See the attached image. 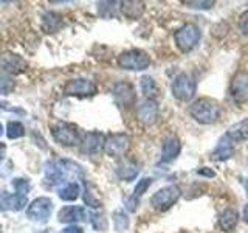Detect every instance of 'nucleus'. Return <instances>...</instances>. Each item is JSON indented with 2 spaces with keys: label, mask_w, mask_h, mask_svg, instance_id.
Masks as SVG:
<instances>
[{
  "label": "nucleus",
  "mask_w": 248,
  "mask_h": 233,
  "mask_svg": "<svg viewBox=\"0 0 248 233\" xmlns=\"http://www.w3.org/2000/svg\"><path fill=\"white\" fill-rule=\"evenodd\" d=\"M70 177H84L82 168L72 160L56 159L45 165V182L48 186L64 183Z\"/></svg>",
  "instance_id": "f257e3e1"
},
{
  "label": "nucleus",
  "mask_w": 248,
  "mask_h": 233,
  "mask_svg": "<svg viewBox=\"0 0 248 233\" xmlns=\"http://www.w3.org/2000/svg\"><path fill=\"white\" fill-rule=\"evenodd\" d=\"M220 104L213 98H199L189 106V114L200 124H213L220 118Z\"/></svg>",
  "instance_id": "f03ea898"
},
{
  "label": "nucleus",
  "mask_w": 248,
  "mask_h": 233,
  "mask_svg": "<svg viewBox=\"0 0 248 233\" xmlns=\"http://www.w3.org/2000/svg\"><path fill=\"white\" fill-rule=\"evenodd\" d=\"M118 66L124 70H130V72H143V70L149 68L151 66V56L147 54L144 50L134 49V50H127L123 51L118 59Z\"/></svg>",
  "instance_id": "7ed1b4c3"
},
{
  "label": "nucleus",
  "mask_w": 248,
  "mask_h": 233,
  "mask_svg": "<svg viewBox=\"0 0 248 233\" xmlns=\"http://www.w3.org/2000/svg\"><path fill=\"white\" fill-rule=\"evenodd\" d=\"M200 28L196 25V23H185L183 27H180L174 34V41L175 45L178 47V50L183 53H188L191 50H194L197 47V44L200 42Z\"/></svg>",
  "instance_id": "20e7f679"
},
{
  "label": "nucleus",
  "mask_w": 248,
  "mask_h": 233,
  "mask_svg": "<svg viewBox=\"0 0 248 233\" xmlns=\"http://www.w3.org/2000/svg\"><path fill=\"white\" fill-rule=\"evenodd\" d=\"M51 135L54 138V142L59 143L61 146H75L81 143L79 131L72 123L59 121L51 126Z\"/></svg>",
  "instance_id": "39448f33"
},
{
  "label": "nucleus",
  "mask_w": 248,
  "mask_h": 233,
  "mask_svg": "<svg viewBox=\"0 0 248 233\" xmlns=\"http://www.w3.org/2000/svg\"><path fill=\"white\" fill-rule=\"evenodd\" d=\"M196 90H197V84L189 73H178L174 78L172 85H170V92H172L174 98L178 101H185V103L194 98Z\"/></svg>",
  "instance_id": "423d86ee"
},
{
  "label": "nucleus",
  "mask_w": 248,
  "mask_h": 233,
  "mask_svg": "<svg viewBox=\"0 0 248 233\" xmlns=\"http://www.w3.org/2000/svg\"><path fill=\"white\" fill-rule=\"evenodd\" d=\"M180 188L177 185H168L163 186L158 191H155L151 198V205L158 210V212H166L172 205L177 204V200L180 199Z\"/></svg>",
  "instance_id": "0eeeda50"
},
{
  "label": "nucleus",
  "mask_w": 248,
  "mask_h": 233,
  "mask_svg": "<svg viewBox=\"0 0 248 233\" xmlns=\"http://www.w3.org/2000/svg\"><path fill=\"white\" fill-rule=\"evenodd\" d=\"M98 87L96 84L85 80V78H76V80H70L65 85H64V95L67 97H79V98H85V97H93L96 95Z\"/></svg>",
  "instance_id": "6e6552de"
},
{
  "label": "nucleus",
  "mask_w": 248,
  "mask_h": 233,
  "mask_svg": "<svg viewBox=\"0 0 248 233\" xmlns=\"http://www.w3.org/2000/svg\"><path fill=\"white\" fill-rule=\"evenodd\" d=\"M53 213V200L50 198H37L27 208V216L34 222H46Z\"/></svg>",
  "instance_id": "1a4fd4ad"
},
{
  "label": "nucleus",
  "mask_w": 248,
  "mask_h": 233,
  "mask_svg": "<svg viewBox=\"0 0 248 233\" xmlns=\"http://www.w3.org/2000/svg\"><path fill=\"white\" fill-rule=\"evenodd\" d=\"M130 145V137L124 132H116L106 137L104 142V152L110 157H121L126 154Z\"/></svg>",
  "instance_id": "9d476101"
},
{
  "label": "nucleus",
  "mask_w": 248,
  "mask_h": 233,
  "mask_svg": "<svg viewBox=\"0 0 248 233\" xmlns=\"http://www.w3.org/2000/svg\"><path fill=\"white\" fill-rule=\"evenodd\" d=\"M113 98L121 109H130L137 103V92L132 84L120 81L113 85Z\"/></svg>",
  "instance_id": "9b49d317"
},
{
  "label": "nucleus",
  "mask_w": 248,
  "mask_h": 233,
  "mask_svg": "<svg viewBox=\"0 0 248 233\" xmlns=\"http://www.w3.org/2000/svg\"><path fill=\"white\" fill-rule=\"evenodd\" d=\"M230 95L236 104H244L248 101V73L239 72L232 78L230 85Z\"/></svg>",
  "instance_id": "f8f14e48"
},
{
  "label": "nucleus",
  "mask_w": 248,
  "mask_h": 233,
  "mask_svg": "<svg viewBox=\"0 0 248 233\" xmlns=\"http://www.w3.org/2000/svg\"><path fill=\"white\" fill-rule=\"evenodd\" d=\"M137 116H138V121L143 123L144 126H152V124L158 121V116H160L158 103L151 98L144 100L143 103L138 106Z\"/></svg>",
  "instance_id": "ddd939ff"
},
{
  "label": "nucleus",
  "mask_w": 248,
  "mask_h": 233,
  "mask_svg": "<svg viewBox=\"0 0 248 233\" xmlns=\"http://www.w3.org/2000/svg\"><path fill=\"white\" fill-rule=\"evenodd\" d=\"M27 204L28 199L23 194H11L6 191L0 193V212H19L25 208Z\"/></svg>",
  "instance_id": "4468645a"
},
{
  "label": "nucleus",
  "mask_w": 248,
  "mask_h": 233,
  "mask_svg": "<svg viewBox=\"0 0 248 233\" xmlns=\"http://www.w3.org/2000/svg\"><path fill=\"white\" fill-rule=\"evenodd\" d=\"M104 142H106V137L101 134V132L93 131L82 135L79 146L84 154H96L101 150H104Z\"/></svg>",
  "instance_id": "2eb2a0df"
},
{
  "label": "nucleus",
  "mask_w": 248,
  "mask_h": 233,
  "mask_svg": "<svg viewBox=\"0 0 248 233\" xmlns=\"http://www.w3.org/2000/svg\"><path fill=\"white\" fill-rule=\"evenodd\" d=\"M116 177L123 182H132L138 177L140 173V165L132 159H123L116 165Z\"/></svg>",
  "instance_id": "dca6fc26"
},
{
  "label": "nucleus",
  "mask_w": 248,
  "mask_h": 233,
  "mask_svg": "<svg viewBox=\"0 0 248 233\" xmlns=\"http://www.w3.org/2000/svg\"><path fill=\"white\" fill-rule=\"evenodd\" d=\"M232 155H234V142L225 134L219 142H217V146L213 151L211 159L216 162H225V160L231 159Z\"/></svg>",
  "instance_id": "f3484780"
},
{
  "label": "nucleus",
  "mask_w": 248,
  "mask_h": 233,
  "mask_svg": "<svg viewBox=\"0 0 248 233\" xmlns=\"http://www.w3.org/2000/svg\"><path fill=\"white\" fill-rule=\"evenodd\" d=\"M180 150H182L180 140L175 135L168 137L165 142H163V148H161V163L174 162L178 157V154H180Z\"/></svg>",
  "instance_id": "a211bd4d"
},
{
  "label": "nucleus",
  "mask_w": 248,
  "mask_h": 233,
  "mask_svg": "<svg viewBox=\"0 0 248 233\" xmlns=\"http://www.w3.org/2000/svg\"><path fill=\"white\" fill-rule=\"evenodd\" d=\"M152 183V179L151 177H143L141 181H140L135 186V190H134V194H132L130 198H127L126 200H124V204H126V208L129 210V212H137V207L140 204V199H141L143 194L147 191V188L151 186Z\"/></svg>",
  "instance_id": "6ab92c4d"
},
{
  "label": "nucleus",
  "mask_w": 248,
  "mask_h": 233,
  "mask_svg": "<svg viewBox=\"0 0 248 233\" xmlns=\"http://www.w3.org/2000/svg\"><path fill=\"white\" fill-rule=\"evenodd\" d=\"M58 219H59V222H64V224L82 222V221H85V210L78 205L64 207L58 213Z\"/></svg>",
  "instance_id": "aec40b11"
},
{
  "label": "nucleus",
  "mask_w": 248,
  "mask_h": 233,
  "mask_svg": "<svg viewBox=\"0 0 248 233\" xmlns=\"http://www.w3.org/2000/svg\"><path fill=\"white\" fill-rule=\"evenodd\" d=\"M0 66H2L3 70L8 73H20L25 70L27 62L23 61L20 56H17V54L6 53L0 58Z\"/></svg>",
  "instance_id": "412c9836"
},
{
  "label": "nucleus",
  "mask_w": 248,
  "mask_h": 233,
  "mask_svg": "<svg viewBox=\"0 0 248 233\" xmlns=\"http://www.w3.org/2000/svg\"><path fill=\"white\" fill-rule=\"evenodd\" d=\"M227 135L232 142H248V118L234 123L227 131Z\"/></svg>",
  "instance_id": "4be33fe9"
},
{
  "label": "nucleus",
  "mask_w": 248,
  "mask_h": 233,
  "mask_svg": "<svg viewBox=\"0 0 248 233\" xmlns=\"http://www.w3.org/2000/svg\"><path fill=\"white\" fill-rule=\"evenodd\" d=\"M239 222V213L232 208H227L219 217V225L223 232H232Z\"/></svg>",
  "instance_id": "5701e85b"
},
{
  "label": "nucleus",
  "mask_w": 248,
  "mask_h": 233,
  "mask_svg": "<svg viewBox=\"0 0 248 233\" xmlns=\"http://www.w3.org/2000/svg\"><path fill=\"white\" fill-rule=\"evenodd\" d=\"M79 194H81V186L76 182H67L64 186H61L59 191H58V196L65 202L76 200L78 198H79Z\"/></svg>",
  "instance_id": "b1692460"
},
{
  "label": "nucleus",
  "mask_w": 248,
  "mask_h": 233,
  "mask_svg": "<svg viewBox=\"0 0 248 233\" xmlns=\"http://www.w3.org/2000/svg\"><path fill=\"white\" fill-rule=\"evenodd\" d=\"M62 27V17L56 13H46L42 17V30L45 33H56Z\"/></svg>",
  "instance_id": "393cba45"
},
{
  "label": "nucleus",
  "mask_w": 248,
  "mask_h": 233,
  "mask_svg": "<svg viewBox=\"0 0 248 233\" xmlns=\"http://www.w3.org/2000/svg\"><path fill=\"white\" fill-rule=\"evenodd\" d=\"M120 10L127 19H138L144 11V3L143 2H123Z\"/></svg>",
  "instance_id": "a878e982"
},
{
  "label": "nucleus",
  "mask_w": 248,
  "mask_h": 233,
  "mask_svg": "<svg viewBox=\"0 0 248 233\" xmlns=\"http://www.w3.org/2000/svg\"><path fill=\"white\" fill-rule=\"evenodd\" d=\"M141 92L144 93L146 100L147 98L154 100V97L158 93V85L152 76H143L141 78Z\"/></svg>",
  "instance_id": "bb28decb"
},
{
  "label": "nucleus",
  "mask_w": 248,
  "mask_h": 233,
  "mask_svg": "<svg viewBox=\"0 0 248 233\" xmlns=\"http://www.w3.org/2000/svg\"><path fill=\"white\" fill-rule=\"evenodd\" d=\"M112 219H113V227L118 233H123L126 232L127 227H129V217L127 215L123 212V210H116L112 215Z\"/></svg>",
  "instance_id": "cd10ccee"
},
{
  "label": "nucleus",
  "mask_w": 248,
  "mask_h": 233,
  "mask_svg": "<svg viewBox=\"0 0 248 233\" xmlns=\"http://www.w3.org/2000/svg\"><path fill=\"white\" fill-rule=\"evenodd\" d=\"M6 135L11 140L20 138L25 135V128H23L22 123H19V121H10L8 123V128H6Z\"/></svg>",
  "instance_id": "c85d7f7f"
},
{
  "label": "nucleus",
  "mask_w": 248,
  "mask_h": 233,
  "mask_svg": "<svg viewBox=\"0 0 248 233\" xmlns=\"http://www.w3.org/2000/svg\"><path fill=\"white\" fill-rule=\"evenodd\" d=\"M84 202L92 208H99L101 207V200L96 198V194L90 190V185L85 183V191H84Z\"/></svg>",
  "instance_id": "c756f323"
},
{
  "label": "nucleus",
  "mask_w": 248,
  "mask_h": 233,
  "mask_svg": "<svg viewBox=\"0 0 248 233\" xmlns=\"http://www.w3.org/2000/svg\"><path fill=\"white\" fill-rule=\"evenodd\" d=\"M13 186L16 188V193L17 194H23V196H27L31 190V185H30V181L28 179H22V177H17L13 181Z\"/></svg>",
  "instance_id": "7c9ffc66"
},
{
  "label": "nucleus",
  "mask_w": 248,
  "mask_h": 233,
  "mask_svg": "<svg viewBox=\"0 0 248 233\" xmlns=\"http://www.w3.org/2000/svg\"><path fill=\"white\" fill-rule=\"evenodd\" d=\"M90 222L95 230H104L106 229V221L104 216L99 213H90Z\"/></svg>",
  "instance_id": "2f4dec72"
},
{
  "label": "nucleus",
  "mask_w": 248,
  "mask_h": 233,
  "mask_svg": "<svg viewBox=\"0 0 248 233\" xmlns=\"http://www.w3.org/2000/svg\"><path fill=\"white\" fill-rule=\"evenodd\" d=\"M186 5L189 8H196V10H209V8L214 6V2L213 0H203V2H194V0H191V2H186Z\"/></svg>",
  "instance_id": "473e14b6"
},
{
  "label": "nucleus",
  "mask_w": 248,
  "mask_h": 233,
  "mask_svg": "<svg viewBox=\"0 0 248 233\" xmlns=\"http://www.w3.org/2000/svg\"><path fill=\"white\" fill-rule=\"evenodd\" d=\"M239 28L244 34H248V11H245L239 19Z\"/></svg>",
  "instance_id": "72a5a7b5"
},
{
  "label": "nucleus",
  "mask_w": 248,
  "mask_h": 233,
  "mask_svg": "<svg viewBox=\"0 0 248 233\" xmlns=\"http://www.w3.org/2000/svg\"><path fill=\"white\" fill-rule=\"evenodd\" d=\"M196 173L199 174V176H203V177H214L216 176V173H214V171H211V169H209V168H199L197 171H196Z\"/></svg>",
  "instance_id": "f704fd0d"
},
{
  "label": "nucleus",
  "mask_w": 248,
  "mask_h": 233,
  "mask_svg": "<svg viewBox=\"0 0 248 233\" xmlns=\"http://www.w3.org/2000/svg\"><path fill=\"white\" fill-rule=\"evenodd\" d=\"M61 233H84V230L78 225H70V227H65Z\"/></svg>",
  "instance_id": "c9c22d12"
},
{
  "label": "nucleus",
  "mask_w": 248,
  "mask_h": 233,
  "mask_svg": "<svg viewBox=\"0 0 248 233\" xmlns=\"http://www.w3.org/2000/svg\"><path fill=\"white\" fill-rule=\"evenodd\" d=\"M6 155V146L5 143H0V160H3Z\"/></svg>",
  "instance_id": "e433bc0d"
},
{
  "label": "nucleus",
  "mask_w": 248,
  "mask_h": 233,
  "mask_svg": "<svg viewBox=\"0 0 248 233\" xmlns=\"http://www.w3.org/2000/svg\"><path fill=\"white\" fill-rule=\"evenodd\" d=\"M242 217H244V221L248 224V204L244 207V213H242Z\"/></svg>",
  "instance_id": "4c0bfd02"
},
{
  "label": "nucleus",
  "mask_w": 248,
  "mask_h": 233,
  "mask_svg": "<svg viewBox=\"0 0 248 233\" xmlns=\"http://www.w3.org/2000/svg\"><path fill=\"white\" fill-rule=\"evenodd\" d=\"M5 106H8L6 103H2V101H0V107H5Z\"/></svg>",
  "instance_id": "58836bf2"
},
{
  "label": "nucleus",
  "mask_w": 248,
  "mask_h": 233,
  "mask_svg": "<svg viewBox=\"0 0 248 233\" xmlns=\"http://www.w3.org/2000/svg\"><path fill=\"white\" fill-rule=\"evenodd\" d=\"M3 134V128H2V124H0V135Z\"/></svg>",
  "instance_id": "ea45409f"
},
{
  "label": "nucleus",
  "mask_w": 248,
  "mask_h": 233,
  "mask_svg": "<svg viewBox=\"0 0 248 233\" xmlns=\"http://www.w3.org/2000/svg\"><path fill=\"white\" fill-rule=\"evenodd\" d=\"M42 233H50V232H46V230H45V232H42Z\"/></svg>",
  "instance_id": "a19ab883"
},
{
  "label": "nucleus",
  "mask_w": 248,
  "mask_h": 233,
  "mask_svg": "<svg viewBox=\"0 0 248 233\" xmlns=\"http://www.w3.org/2000/svg\"><path fill=\"white\" fill-rule=\"evenodd\" d=\"M247 191H248V185H247Z\"/></svg>",
  "instance_id": "79ce46f5"
}]
</instances>
